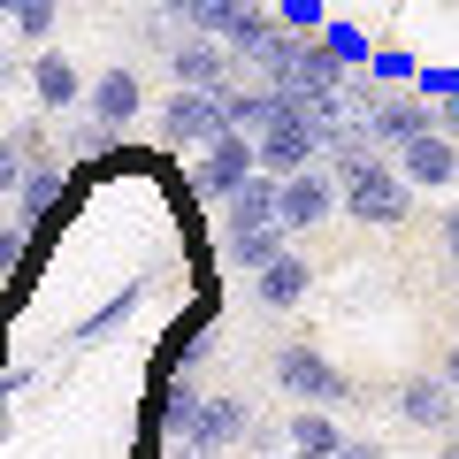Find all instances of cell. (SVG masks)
Listing matches in <instances>:
<instances>
[{
  "label": "cell",
  "mask_w": 459,
  "mask_h": 459,
  "mask_svg": "<svg viewBox=\"0 0 459 459\" xmlns=\"http://www.w3.org/2000/svg\"><path fill=\"white\" fill-rule=\"evenodd\" d=\"M77 153H84V161H100V153H115V131H100V123H84V131H77Z\"/></svg>",
  "instance_id": "27"
},
{
  "label": "cell",
  "mask_w": 459,
  "mask_h": 459,
  "mask_svg": "<svg viewBox=\"0 0 459 459\" xmlns=\"http://www.w3.org/2000/svg\"><path fill=\"white\" fill-rule=\"evenodd\" d=\"M337 444H344V429H337V413H329V406L291 413V452H299V459H329Z\"/></svg>",
  "instance_id": "20"
},
{
  "label": "cell",
  "mask_w": 459,
  "mask_h": 459,
  "mask_svg": "<svg viewBox=\"0 0 459 459\" xmlns=\"http://www.w3.org/2000/svg\"><path fill=\"white\" fill-rule=\"evenodd\" d=\"M329 459H383V444H376V437H344Z\"/></svg>",
  "instance_id": "28"
},
{
  "label": "cell",
  "mask_w": 459,
  "mask_h": 459,
  "mask_svg": "<svg viewBox=\"0 0 459 459\" xmlns=\"http://www.w3.org/2000/svg\"><path fill=\"white\" fill-rule=\"evenodd\" d=\"M214 108H222V131H246V138H261L276 123V92L268 84H222Z\"/></svg>",
  "instance_id": "15"
},
{
  "label": "cell",
  "mask_w": 459,
  "mask_h": 459,
  "mask_svg": "<svg viewBox=\"0 0 459 459\" xmlns=\"http://www.w3.org/2000/svg\"><path fill=\"white\" fill-rule=\"evenodd\" d=\"M54 16H62V0H16V39L23 47H47V31H54Z\"/></svg>",
  "instance_id": "22"
},
{
  "label": "cell",
  "mask_w": 459,
  "mask_h": 459,
  "mask_svg": "<svg viewBox=\"0 0 459 459\" xmlns=\"http://www.w3.org/2000/svg\"><path fill=\"white\" fill-rule=\"evenodd\" d=\"M8 146H16L23 161H62V153H54V138H47V115H39V123H23V131L8 138Z\"/></svg>",
  "instance_id": "24"
},
{
  "label": "cell",
  "mask_w": 459,
  "mask_h": 459,
  "mask_svg": "<svg viewBox=\"0 0 459 459\" xmlns=\"http://www.w3.org/2000/svg\"><path fill=\"white\" fill-rule=\"evenodd\" d=\"M8 16H16V0H0V23H8Z\"/></svg>",
  "instance_id": "35"
},
{
  "label": "cell",
  "mask_w": 459,
  "mask_h": 459,
  "mask_svg": "<svg viewBox=\"0 0 459 459\" xmlns=\"http://www.w3.org/2000/svg\"><path fill=\"white\" fill-rule=\"evenodd\" d=\"M437 459H459V421H452V429L437 437Z\"/></svg>",
  "instance_id": "33"
},
{
  "label": "cell",
  "mask_w": 459,
  "mask_h": 459,
  "mask_svg": "<svg viewBox=\"0 0 459 459\" xmlns=\"http://www.w3.org/2000/svg\"><path fill=\"white\" fill-rule=\"evenodd\" d=\"M23 246H31V230H23V222H0V276H16V268H23Z\"/></svg>",
  "instance_id": "25"
},
{
  "label": "cell",
  "mask_w": 459,
  "mask_h": 459,
  "mask_svg": "<svg viewBox=\"0 0 459 459\" xmlns=\"http://www.w3.org/2000/svg\"><path fill=\"white\" fill-rule=\"evenodd\" d=\"M329 214H337V177H329V169H299V177H283V192H276V222L283 230H322Z\"/></svg>",
  "instance_id": "11"
},
{
  "label": "cell",
  "mask_w": 459,
  "mask_h": 459,
  "mask_svg": "<svg viewBox=\"0 0 459 459\" xmlns=\"http://www.w3.org/2000/svg\"><path fill=\"white\" fill-rule=\"evenodd\" d=\"M23 69H31V62H23V54H16V47H0V92H8V84H16V77H23Z\"/></svg>",
  "instance_id": "30"
},
{
  "label": "cell",
  "mask_w": 459,
  "mask_h": 459,
  "mask_svg": "<svg viewBox=\"0 0 459 459\" xmlns=\"http://www.w3.org/2000/svg\"><path fill=\"white\" fill-rule=\"evenodd\" d=\"M322 47L337 54L344 69H368V62H376V47H368V31H352V23H322Z\"/></svg>",
  "instance_id": "23"
},
{
  "label": "cell",
  "mask_w": 459,
  "mask_h": 459,
  "mask_svg": "<svg viewBox=\"0 0 459 459\" xmlns=\"http://www.w3.org/2000/svg\"><path fill=\"white\" fill-rule=\"evenodd\" d=\"M184 459H238V452H184Z\"/></svg>",
  "instance_id": "34"
},
{
  "label": "cell",
  "mask_w": 459,
  "mask_h": 459,
  "mask_svg": "<svg viewBox=\"0 0 459 459\" xmlns=\"http://www.w3.org/2000/svg\"><path fill=\"white\" fill-rule=\"evenodd\" d=\"M23 77H31V92H39V108H47V115H62V108H84V77H77V62H69L62 47H39Z\"/></svg>",
  "instance_id": "13"
},
{
  "label": "cell",
  "mask_w": 459,
  "mask_h": 459,
  "mask_svg": "<svg viewBox=\"0 0 459 459\" xmlns=\"http://www.w3.org/2000/svg\"><path fill=\"white\" fill-rule=\"evenodd\" d=\"M368 131H376V146L406 153L413 138L437 131V100H421V92H383L376 108H368Z\"/></svg>",
  "instance_id": "7"
},
{
  "label": "cell",
  "mask_w": 459,
  "mask_h": 459,
  "mask_svg": "<svg viewBox=\"0 0 459 459\" xmlns=\"http://www.w3.org/2000/svg\"><path fill=\"white\" fill-rule=\"evenodd\" d=\"M253 177H261V153H253V138H246V131H222V138H207V146H199L192 192L222 207V199L238 192V184H253Z\"/></svg>",
  "instance_id": "4"
},
{
  "label": "cell",
  "mask_w": 459,
  "mask_h": 459,
  "mask_svg": "<svg viewBox=\"0 0 459 459\" xmlns=\"http://www.w3.org/2000/svg\"><path fill=\"white\" fill-rule=\"evenodd\" d=\"M253 153H261V177H299V169L322 161V123L276 100V123L253 138Z\"/></svg>",
  "instance_id": "3"
},
{
  "label": "cell",
  "mask_w": 459,
  "mask_h": 459,
  "mask_svg": "<svg viewBox=\"0 0 459 459\" xmlns=\"http://www.w3.org/2000/svg\"><path fill=\"white\" fill-rule=\"evenodd\" d=\"M307 283H314V268L299 261L291 246H283L276 261H268L261 276H253V299H261V307H276V314H283V307H299V299H307Z\"/></svg>",
  "instance_id": "16"
},
{
  "label": "cell",
  "mask_w": 459,
  "mask_h": 459,
  "mask_svg": "<svg viewBox=\"0 0 459 459\" xmlns=\"http://www.w3.org/2000/svg\"><path fill=\"white\" fill-rule=\"evenodd\" d=\"M276 192H283V177H253V184H238V192L222 199L230 230H238V222H276Z\"/></svg>",
  "instance_id": "21"
},
{
  "label": "cell",
  "mask_w": 459,
  "mask_h": 459,
  "mask_svg": "<svg viewBox=\"0 0 459 459\" xmlns=\"http://www.w3.org/2000/svg\"><path fill=\"white\" fill-rule=\"evenodd\" d=\"M222 253H230V268L261 276V268L283 253V222H238V230H222Z\"/></svg>",
  "instance_id": "18"
},
{
  "label": "cell",
  "mask_w": 459,
  "mask_h": 459,
  "mask_svg": "<svg viewBox=\"0 0 459 459\" xmlns=\"http://www.w3.org/2000/svg\"><path fill=\"white\" fill-rule=\"evenodd\" d=\"M337 214H352L360 230H398L413 214V184L398 177L383 153H368L360 169H344V177H337Z\"/></svg>",
  "instance_id": "1"
},
{
  "label": "cell",
  "mask_w": 459,
  "mask_h": 459,
  "mask_svg": "<svg viewBox=\"0 0 459 459\" xmlns=\"http://www.w3.org/2000/svg\"><path fill=\"white\" fill-rule=\"evenodd\" d=\"M276 383L291 398H307V406H360V383L344 376L322 344H283L276 352Z\"/></svg>",
  "instance_id": "2"
},
{
  "label": "cell",
  "mask_w": 459,
  "mask_h": 459,
  "mask_svg": "<svg viewBox=\"0 0 459 459\" xmlns=\"http://www.w3.org/2000/svg\"><path fill=\"white\" fill-rule=\"evenodd\" d=\"M276 31H283L276 8H253V0H238V16L222 23V47H230V62H253V54H261Z\"/></svg>",
  "instance_id": "19"
},
{
  "label": "cell",
  "mask_w": 459,
  "mask_h": 459,
  "mask_svg": "<svg viewBox=\"0 0 459 459\" xmlns=\"http://www.w3.org/2000/svg\"><path fill=\"white\" fill-rule=\"evenodd\" d=\"M23 169H31V161H23V153L8 146V138H0V199H16V184H23Z\"/></svg>",
  "instance_id": "26"
},
{
  "label": "cell",
  "mask_w": 459,
  "mask_h": 459,
  "mask_svg": "<svg viewBox=\"0 0 459 459\" xmlns=\"http://www.w3.org/2000/svg\"><path fill=\"white\" fill-rule=\"evenodd\" d=\"M437 131L459 146V92H452V100H437Z\"/></svg>",
  "instance_id": "29"
},
{
  "label": "cell",
  "mask_w": 459,
  "mask_h": 459,
  "mask_svg": "<svg viewBox=\"0 0 459 459\" xmlns=\"http://www.w3.org/2000/svg\"><path fill=\"white\" fill-rule=\"evenodd\" d=\"M437 376H444V383H452V391H459V344H444V360H437Z\"/></svg>",
  "instance_id": "31"
},
{
  "label": "cell",
  "mask_w": 459,
  "mask_h": 459,
  "mask_svg": "<svg viewBox=\"0 0 459 459\" xmlns=\"http://www.w3.org/2000/svg\"><path fill=\"white\" fill-rule=\"evenodd\" d=\"M138 108H146V84H138V69H123V62L100 69V77L84 84V115H92L100 131H115V138L131 131V115H138Z\"/></svg>",
  "instance_id": "9"
},
{
  "label": "cell",
  "mask_w": 459,
  "mask_h": 459,
  "mask_svg": "<svg viewBox=\"0 0 459 459\" xmlns=\"http://www.w3.org/2000/svg\"><path fill=\"white\" fill-rule=\"evenodd\" d=\"M161 54H169V84H184V92H222L230 84V47L207 39V31H184L177 47H161Z\"/></svg>",
  "instance_id": "6"
},
{
  "label": "cell",
  "mask_w": 459,
  "mask_h": 459,
  "mask_svg": "<svg viewBox=\"0 0 459 459\" xmlns=\"http://www.w3.org/2000/svg\"><path fill=\"white\" fill-rule=\"evenodd\" d=\"M398 177H406L413 192H452V184H459V146H452L444 131L413 138V146L398 153Z\"/></svg>",
  "instance_id": "12"
},
{
  "label": "cell",
  "mask_w": 459,
  "mask_h": 459,
  "mask_svg": "<svg viewBox=\"0 0 459 459\" xmlns=\"http://www.w3.org/2000/svg\"><path fill=\"white\" fill-rule=\"evenodd\" d=\"M276 459H299V452H276Z\"/></svg>",
  "instance_id": "37"
},
{
  "label": "cell",
  "mask_w": 459,
  "mask_h": 459,
  "mask_svg": "<svg viewBox=\"0 0 459 459\" xmlns=\"http://www.w3.org/2000/svg\"><path fill=\"white\" fill-rule=\"evenodd\" d=\"M253 421H261V413H253L246 398L214 391V398H199L192 429H184V452H238V444L253 437Z\"/></svg>",
  "instance_id": "5"
},
{
  "label": "cell",
  "mask_w": 459,
  "mask_h": 459,
  "mask_svg": "<svg viewBox=\"0 0 459 459\" xmlns=\"http://www.w3.org/2000/svg\"><path fill=\"white\" fill-rule=\"evenodd\" d=\"M62 184H69L62 161H31V169H23V184H16V222L39 230V222L54 214V199H62Z\"/></svg>",
  "instance_id": "17"
},
{
  "label": "cell",
  "mask_w": 459,
  "mask_h": 459,
  "mask_svg": "<svg viewBox=\"0 0 459 459\" xmlns=\"http://www.w3.org/2000/svg\"><path fill=\"white\" fill-rule=\"evenodd\" d=\"M207 138H222V108H214V92H184V84H169L161 100V146H207Z\"/></svg>",
  "instance_id": "8"
},
{
  "label": "cell",
  "mask_w": 459,
  "mask_h": 459,
  "mask_svg": "<svg viewBox=\"0 0 459 459\" xmlns=\"http://www.w3.org/2000/svg\"><path fill=\"white\" fill-rule=\"evenodd\" d=\"M398 421H406L413 437H444V429L459 421V391L444 376H406L398 383Z\"/></svg>",
  "instance_id": "10"
},
{
  "label": "cell",
  "mask_w": 459,
  "mask_h": 459,
  "mask_svg": "<svg viewBox=\"0 0 459 459\" xmlns=\"http://www.w3.org/2000/svg\"><path fill=\"white\" fill-rule=\"evenodd\" d=\"M444 253L459 261V199H452V214H444Z\"/></svg>",
  "instance_id": "32"
},
{
  "label": "cell",
  "mask_w": 459,
  "mask_h": 459,
  "mask_svg": "<svg viewBox=\"0 0 459 459\" xmlns=\"http://www.w3.org/2000/svg\"><path fill=\"white\" fill-rule=\"evenodd\" d=\"M192 413H199V391H192V376H169L161 391H153V406H146V444H161V437H177V444H184Z\"/></svg>",
  "instance_id": "14"
},
{
  "label": "cell",
  "mask_w": 459,
  "mask_h": 459,
  "mask_svg": "<svg viewBox=\"0 0 459 459\" xmlns=\"http://www.w3.org/2000/svg\"><path fill=\"white\" fill-rule=\"evenodd\" d=\"M253 8H276V0H253Z\"/></svg>",
  "instance_id": "36"
}]
</instances>
